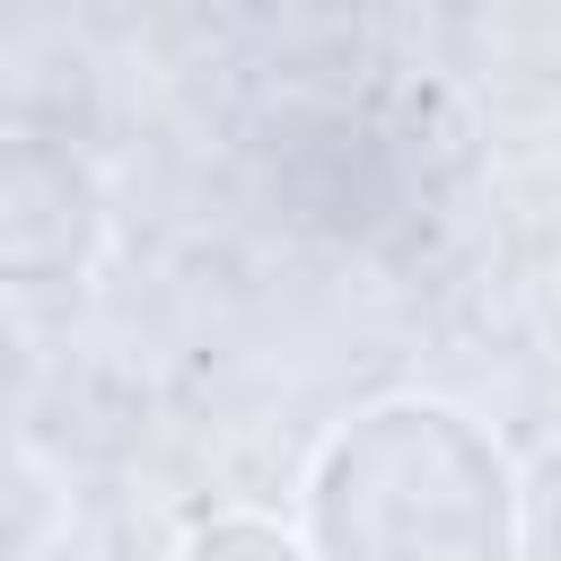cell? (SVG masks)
<instances>
[{"label":"cell","mask_w":561,"mask_h":561,"mask_svg":"<svg viewBox=\"0 0 561 561\" xmlns=\"http://www.w3.org/2000/svg\"><path fill=\"white\" fill-rule=\"evenodd\" d=\"M0 280L18 289H44V280H70L96 245V193L88 175L61 158V149H0Z\"/></svg>","instance_id":"cell-2"},{"label":"cell","mask_w":561,"mask_h":561,"mask_svg":"<svg viewBox=\"0 0 561 561\" xmlns=\"http://www.w3.org/2000/svg\"><path fill=\"white\" fill-rule=\"evenodd\" d=\"M175 561H307V552L280 526H263V517H210L202 535H184Z\"/></svg>","instance_id":"cell-3"},{"label":"cell","mask_w":561,"mask_h":561,"mask_svg":"<svg viewBox=\"0 0 561 561\" xmlns=\"http://www.w3.org/2000/svg\"><path fill=\"white\" fill-rule=\"evenodd\" d=\"M316 561H508L517 473L456 403L403 394L342 421L307 473Z\"/></svg>","instance_id":"cell-1"}]
</instances>
